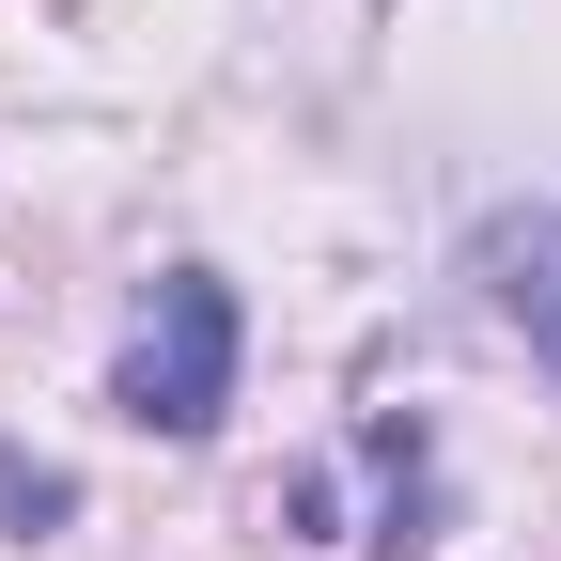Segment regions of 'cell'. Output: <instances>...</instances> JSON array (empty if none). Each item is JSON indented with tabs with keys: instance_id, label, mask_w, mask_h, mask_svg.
<instances>
[{
	"instance_id": "obj_1",
	"label": "cell",
	"mask_w": 561,
	"mask_h": 561,
	"mask_svg": "<svg viewBox=\"0 0 561 561\" xmlns=\"http://www.w3.org/2000/svg\"><path fill=\"white\" fill-rule=\"evenodd\" d=\"M110 405L140 421V437H203V421L234 405V297H219L203 265H172V280H157V312H140V343H125Z\"/></svg>"
},
{
	"instance_id": "obj_2",
	"label": "cell",
	"mask_w": 561,
	"mask_h": 561,
	"mask_svg": "<svg viewBox=\"0 0 561 561\" xmlns=\"http://www.w3.org/2000/svg\"><path fill=\"white\" fill-rule=\"evenodd\" d=\"M468 280H483V312L561 375V203H500V219L468 234Z\"/></svg>"
}]
</instances>
